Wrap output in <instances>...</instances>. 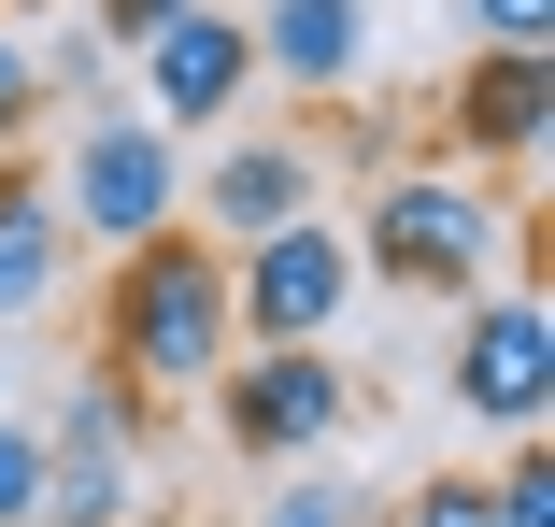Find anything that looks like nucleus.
<instances>
[{
  "instance_id": "nucleus-9",
  "label": "nucleus",
  "mask_w": 555,
  "mask_h": 527,
  "mask_svg": "<svg viewBox=\"0 0 555 527\" xmlns=\"http://www.w3.org/2000/svg\"><path fill=\"white\" fill-rule=\"evenodd\" d=\"M243 29H257V72H271V86H299V100H357L385 15H371V0H257Z\"/></svg>"
},
{
  "instance_id": "nucleus-3",
  "label": "nucleus",
  "mask_w": 555,
  "mask_h": 527,
  "mask_svg": "<svg viewBox=\"0 0 555 527\" xmlns=\"http://www.w3.org/2000/svg\"><path fill=\"white\" fill-rule=\"evenodd\" d=\"M43 200H57L72 243L143 257L157 229H185V143H171L157 115H86V129L57 143V171H43Z\"/></svg>"
},
{
  "instance_id": "nucleus-2",
  "label": "nucleus",
  "mask_w": 555,
  "mask_h": 527,
  "mask_svg": "<svg viewBox=\"0 0 555 527\" xmlns=\"http://www.w3.org/2000/svg\"><path fill=\"white\" fill-rule=\"evenodd\" d=\"M499 257H527V215L485 171H385L357 215V285H413V299H485Z\"/></svg>"
},
{
  "instance_id": "nucleus-10",
  "label": "nucleus",
  "mask_w": 555,
  "mask_h": 527,
  "mask_svg": "<svg viewBox=\"0 0 555 527\" xmlns=\"http://www.w3.org/2000/svg\"><path fill=\"white\" fill-rule=\"evenodd\" d=\"M313 215V143H214V171H199V243H271V229H299Z\"/></svg>"
},
{
  "instance_id": "nucleus-8",
  "label": "nucleus",
  "mask_w": 555,
  "mask_h": 527,
  "mask_svg": "<svg viewBox=\"0 0 555 527\" xmlns=\"http://www.w3.org/2000/svg\"><path fill=\"white\" fill-rule=\"evenodd\" d=\"M441 143H456V171H541V143H555V57L470 43L456 72H441Z\"/></svg>"
},
{
  "instance_id": "nucleus-18",
  "label": "nucleus",
  "mask_w": 555,
  "mask_h": 527,
  "mask_svg": "<svg viewBox=\"0 0 555 527\" xmlns=\"http://www.w3.org/2000/svg\"><path fill=\"white\" fill-rule=\"evenodd\" d=\"M470 29H485L499 57H541V29H555V0H470Z\"/></svg>"
},
{
  "instance_id": "nucleus-14",
  "label": "nucleus",
  "mask_w": 555,
  "mask_h": 527,
  "mask_svg": "<svg viewBox=\"0 0 555 527\" xmlns=\"http://www.w3.org/2000/svg\"><path fill=\"white\" fill-rule=\"evenodd\" d=\"M43 428H29V413H0V527H43Z\"/></svg>"
},
{
  "instance_id": "nucleus-22",
  "label": "nucleus",
  "mask_w": 555,
  "mask_h": 527,
  "mask_svg": "<svg viewBox=\"0 0 555 527\" xmlns=\"http://www.w3.org/2000/svg\"><path fill=\"white\" fill-rule=\"evenodd\" d=\"M0 15H43V0H0Z\"/></svg>"
},
{
  "instance_id": "nucleus-16",
  "label": "nucleus",
  "mask_w": 555,
  "mask_h": 527,
  "mask_svg": "<svg viewBox=\"0 0 555 527\" xmlns=\"http://www.w3.org/2000/svg\"><path fill=\"white\" fill-rule=\"evenodd\" d=\"M485 527H555V457H541V442L485 485Z\"/></svg>"
},
{
  "instance_id": "nucleus-6",
  "label": "nucleus",
  "mask_w": 555,
  "mask_h": 527,
  "mask_svg": "<svg viewBox=\"0 0 555 527\" xmlns=\"http://www.w3.org/2000/svg\"><path fill=\"white\" fill-rule=\"evenodd\" d=\"M441 385H456V413L541 442V413H555V313H541V285H485L456 313V371Z\"/></svg>"
},
{
  "instance_id": "nucleus-4",
  "label": "nucleus",
  "mask_w": 555,
  "mask_h": 527,
  "mask_svg": "<svg viewBox=\"0 0 555 527\" xmlns=\"http://www.w3.org/2000/svg\"><path fill=\"white\" fill-rule=\"evenodd\" d=\"M214 428H229V457H257V471H313L357 428V371L327 343H257V357L214 371Z\"/></svg>"
},
{
  "instance_id": "nucleus-5",
  "label": "nucleus",
  "mask_w": 555,
  "mask_h": 527,
  "mask_svg": "<svg viewBox=\"0 0 555 527\" xmlns=\"http://www.w3.org/2000/svg\"><path fill=\"white\" fill-rule=\"evenodd\" d=\"M343 313H357V243L327 215H299V229H271V243L229 257V343L243 357L257 343H327Z\"/></svg>"
},
{
  "instance_id": "nucleus-11",
  "label": "nucleus",
  "mask_w": 555,
  "mask_h": 527,
  "mask_svg": "<svg viewBox=\"0 0 555 527\" xmlns=\"http://www.w3.org/2000/svg\"><path fill=\"white\" fill-rule=\"evenodd\" d=\"M57 271H72V229H57L43 171H29V157H0V329H29V313L57 299Z\"/></svg>"
},
{
  "instance_id": "nucleus-12",
  "label": "nucleus",
  "mask_w": 555,
  "mask_h": 527,
  "mask_svg": "<svg viewBox=\"0 0 555 527\" xmlns=\"http://www.w3.org/2000/svg\"><path fill=\"white\" fill-rule=\"evenodd\" d=\"M43 471H143V399L86 357V385H72V413L43 428Z\"/></svg>"
},
{
  "instance_id": "nucleus-15",
  "label": "nucleus",
  "mask_w": 555,
  "mask_h": 527,
  "mask_svg": "<svg viewBox=\"0 0 555 527\" xmlns=\"http://www.w3.org/2000/svg\"><path fill=\"white\" fill-rule=\"evenodd\" d=\"M29 129H43V57H29V29H15V15H0V157H15Z\"/></svg>"
},
{
  "instance_id": "nucleus-20",
  "label": "nucleus",
  "mask_w": 555,
  "mask_h": 527,
  "mask_svg": "<svg viewBox=\"0 0 555 527\" xmlns=\"http://www.w3.org/2000/svg\"><path fill=\"white\" fill-rule=\"evenodd\" d=\"M399 527H485V485H413Z\"/></svg>"
},
{
  "instance_id": "nucleus-17",
  "label": "nucleus",
  "mask_w": 555,
  "mask_h": 527,
  "mask_svg": "<svg viewBox=\"0 0 555 527\" xmlns=\"http://www.w3.org/2000/svg\"><path fill=\"white\" fill-rule=\"evenodd\" d=\"M257 527H385V513H371L357 485H271V513H257Z\"/></svg>"
},
{
  "instance_id": "nucleus-21",
  "label": "nucleus",
  "mask_w": 555,
  "mask_h": 527,
  "mask_svg": "<svg viewBox=\"0 0 555 527\" xmlns=\"http://www.w3.org/2000/svg\"><path fill=\"white\" fill-rule=\"evenodd\" d=\"M129 527H229V513H129Z\"/></svg>"
},
{
  "instance_id": "nucleus-7",
  "label": "nucleus",
  "mask_w": 555,
  "mask_h": 527,
  "mask_svg": "<svg viewBox=\"0 0 555 527\" xmlns=\"http://www.w3.org/2000/svg\"><path fill=\"white\" fill-rule=\"evenodd\" d=\"M243 100H257V29L229 15V0H185V15L143 43V115L171 143H199V129H229Z\"/></svg>"
},
{
  "instance_id": "nucleus-19",
  "label": "nucleus",
  "mask_w": 555,
  "mask_h": 527,
  "mask_svg": "<svg viewBox=\"0 0 555 527\" xmlns=\"http://www.w3.org/2000/svg\"><path fill=\"white\" fill-rule=\"evenodd\" d=\"M171 15H185V0H100V15H86V29H100V43H115V57H143V43H157Z\"/></svg>"
},
{
  "instance_id": "nucleus-13",
  "label": "nucleus",
  "mask_w": 555,
  "mask_h": 527,
  "mask_svg": "<svg viewBox=\"0 0 555 527\" xmlns=\"http://www.w3.org/2000/svg\"><path fill=\"white\" fill-rule=\"evenodd\" d=\"M43 57V100H86V115H115V43L100 29H57V43H29Z\"/></svg>"
},
{
  "instance_id": "nucleus-1",
  "label": "nucleus",
  "mask_w": 555,
  "mask_h": 527,
  "mask_svg": "<svg viewBox=\"0 0 555 527\" xmlns=\"http://www.w3.org/2000/svg\"><path fill=\"white\" fill-rule=\"evenodd\" d=\"M100 371H115L129 399H214V371H229V243L157 229L143 257H115Z\"/></svg>"
}]
</instances>
